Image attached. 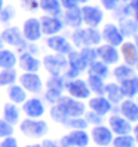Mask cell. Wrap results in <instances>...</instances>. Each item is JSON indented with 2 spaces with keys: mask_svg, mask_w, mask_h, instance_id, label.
<instances>
[{
  "mask_svg": "<svg viewBox=\"0 0 138 147\" xmlns=\"http://www.w3.org/2000/svg\"><path fill=\"white\" fill-rule=\"evenodd\" d=\"M18 63V57L12 49H0V70L2 68H15Z\"/></svg>",
  "mask_w": 138,
  "mask_h": 147,
  "instance_id": "obj_30",
  "label": "cell"
},
{
  "mask_svg": "<svg viewBox=\"0 0 138 147\" xmlns=\"http://www.w3.org/2000/svg\"><path fill=\"white\" fill-rule=\"evenodd\" d=\"M104 97L111 102V104H119L125 97L122 91H120V85L117 82H110V83H106L104 86Z\"/></svg>",
  "mask_w": 138,
  "mask_h": 147,
  "instance_id": "obj_24",
  "label": "cell"
},
{
  "mask_svg": "<svg viewBox=\"0 0 138 147\" xmlns=\"http://www.w3.org/2000/svg\"><path fill=\"white\" fill-rule=\"evenodd\" d=\"M64 126L70 128V129H86L89 125L85 120L83 116H79V117H68L67 122L64 123Z\"/></svg>",
  "mask_w": 138,
  "mask_h": 147,
  "instance_id": "obj_38",
  "label": "cell"
},
{
  "mask_svg": "<svg viewBox=\"0 0 138 147\" xmlns=\"http://www.w3.org/2000/svg\"><path fill=\"white\" fill-rule=\"evenodd\" d=\"M119 54L123 58L125 64L135 67L138 61V48L135 46V43L131 40H123V43L119 46Z\"/></svg>",
  "mask_w": 138,
  "mask_h": 147,
  "instance_id": "obj_21",
  "label": "cell"
},
{
  "mask_svg": "<svg viewBox=\"0 0 138 147\" xmlns=\"http://www.w3.org/2000/svg\"><path fill=\"white\" fill-rule=\"evenodd\" d=\"M21 5L25 11H30V12H34L36 9H39L37 0H21Z\"/></svg>",
  "mask_w": 138,
  "mask_h": 147,
  "instance_id": "obj_45",
  "label": "cell"
},
{
  "mask_svg": "<svg viewBox=\"0 0 138 147\" xmlns=\"http://www.w3.org/2000/svg\"><path fill=\"white\" fill-rule=\"evenodd\" d=\"M0 34H2L3 43H6V45H9V46H12V48H15L18 52H22V51H25L27 40L24 39L22 33H21V28L11 25V27H6Z\"/></svg>",
  "mask_w": 138,
  "mask_h": 147,
  "instance_id": "obj_7",
  "label": "cell"
},
{
  "mask_svg": "<svg viewBox=\"0 0 138 147\" xmlns=\"http://www.w3.org/2000/svg\"><path fill=\"white\" fill-rule=\"evenodd\" d=\"M63 22L64 25H67V27H70V28H79L82 27V12H80V6H77V7H73V9H67L63 15Z\"/></svg>",
  "mask_w": 138,
  "mask_h": 147,
  "instance_id": "obj_22",
  "label": "cell"
},
{
  "mask_svg": "<svg viewBox=\"0 0 138 147\" xmlns=\"http://www.w3.org/2000/svg\"><path fill=\"white\" fill-rule=\"evenodd\" d=\"M3 45H5V43H3V39H2V34H0V49L3 48Z\"/></svg>",
  "mask_w": 138,
  "mask_h": 147,
  "instance_id": "obj_54",
  "label": "cell"
},
{
  "mask_svg": "<svg viewBox=\"0 0 138 147\" xmlns=\"http://www.w3.org/2000/svg\"><path fill=\"white\" fill-rule=\"evenodd\" d=\"M20 68L22 71H27V73H39L40 67H42V61L39 58H36L33 54L27 52V51H22L20 52V57H18V63Z\"/></svg>",
  "mask_w": 138,
  "mask_h": 147,
  "instance_id": "obj_19",
  "label": "cell"
},
{
  "mask_svg": "<svg viewBox=\"0 0 138 147\" xmlns=\"http://www.w3.org/2000/svg\"><path fill=\"white\" fill-rule=\"evenodd\" d=\"M85 120L88 122V125L91 126H95V125H102L104 123V116H100L97 113H94V111H85V115H83Z\"/></svg>",
  "mask_w": 138,
  "mask_h": 147,
  "instance_id": "obj_40",
  "label": "cell"
},
{
  "mask_svg": "<svg viewBox=\"0 0 138 147\" xmlns=\"http://www.w3.org/2000/svg\"><path fill=\"white\" fill-rule=\"evenodd\" d=\"M40 28H42V34L45 36H54V34H59L64 28V22L63 20L57 15H42L40 18Z\"/></svg>",
  "mask_w": 138,
  "mask_h": 147,
  "instance_id": "obj_9",
  "label": "cell"
},
{
  "mask_svg": "<svg viewBox=\"0 0 138 147\" xmlns=\"http://www.w3.org/2000/svg\"><path fill=\"white\" fill-rule=\"evenodd\" d=\"M76 2H77V5H86L89 0H76Z\"/></svg>",
  "mask_w": 138,
  "mask_h": 147,
  "instance_id": "obj_53",
  "label": "cell"
},
{
  "mask_svg": "<svg viewBox=\"0 0 138 147\" xmlns=\"http://www.w3.org/2000/svg\"><path fill=\"white\" fill-rule=\"evenodd\" d=\"M59 5H61V9H64V11L73 9V7H77V6H79L76 0H59Z\"/></svg>",
  "mask_w": 138,
  "mask_h": 147,
  "instance_id": "obj_46",
  "label": "cell"
},
{
  "mask_svg": "<svg viewBox=\"0 0 138 147\" xmlns=\"http://www.w3.org/2000/svg\"><path fill=\"white\" fill-rule=\"evenodd\" d=\"M128 5H129V7L132 9V12L138 11V0H129Z\"/></svg>",
  "mask_w": 138,
  "mask_h": 147,
  "instance_id": "obj_48",
  "label": "cell"
},
{
  "mask_svg": "<svg viewBox=\"0 0 138 147\" xmlns=\"http://www.w3.org/2000/svg\"><path fill=\"white\" fill-rule=\"evenodd\" d=\"M102 43L101 39V31L94 27H86V28H74L71 33V45L74 48H83V46H98Z\"/></svg>",
  "mask_w": 138,
  "mask_h": 147,
  "instance_id": "obj_1",
  "label": "cell"
},
{
  "mask_svg": "<svg viewBox=\"0 0 138 147\" xmlns=\"http://www.w3.org/2000/svg\"><path fill=\"white\" fill-rule=\"evenodd\" d=\"M13 132H15L13 125H11L9 122H6L3 117H0V138L13 135Z\"/></svg>",
  "mask_w": 138,
  "mask_h": 147,
  "instance_id": "obj_42",
  "label": "cell"
},
{
  "mask_svg": "<svg viewBox=\"0 0 138 147\" xmlns=\"http://www.w3.org/2000/svg\"><path fill=\"white\" fill-rule=\"evenodd\" d=\"M100 3H101V6H102V9L113 12L116 7L120 5V0H100Z\"/></svg>",
  "mask_w": 138,
  "mask_h": 147,
  "instance_id": "obj_43",
  "label": "cell"
},
{
  "mask_svg": "<svg viewBox=\"0 0 138 147\" xmlns=\"http://www.w3.org/2000/svg\"><path fill=\"white\" fill-rule=\"evenodd\" d=\"M49 116H50V119H52L54 122L63 125V126H64V123L67 122V119H68V117L64 115V111L59 109L57 104H52V107H50V111H49Z\"/></svg>",
  "mask_w": 138,
  "mask_h": 147,
  "instance_id": "obj_37",
  "label": "cell"
},
{
  "mask_svg": "<svg viewBox=\"0 0 138 147\" xmlns=\"http://www.w3.org/2000/svg\"><path fill=\"white\" fill-rule=\"evenodd\" d=\"M39 3V9H42L45 13L48 15H61V5H59V0H37Z\"/></svg>",
  "mask_w": 138,
  "mask_h": 147,
  "instance_id": "obj_31",
  "label": "cell"
},
{
  "mask_svg": "<svg viewBox=\"0 0 138 147\" xmlns=\"http://www.w3.org/2000/svg\"><path fill=\"white\" fill-rule=\"evenodd\" d=\"M16 16V9L13 5H5L0 11V24H9Z\"/></svg>",
  "mask_w": 138,
  "mask_h": 147,
  "instance_id": "obj_36",
  "label": "cell"
},
{
  "mask_svg": "<svg viewBox=\"0 0 138 147\" xmlns=\"http://www.w3.org/2000/svg\"><path fill=\"white\" fill-rule=\"evenodd\" d=\"M42 65L45 67V70L49 74L57 76V74H63L65 71L68 63H67V57L63 54H48L43 57Z\"/></svg>",
  "mask_w": 138,
  "mask_h": 147,
  "instance_id": "obj_4",
  "label": "cell"
},
{
  "mask_svg": "<svg viewBox=\"0 0 138 147\" xmlns=\"http://www.w3.org/2000/svg\"><path fill=\"white\" fill-rule=\"evenodd\" d=\"M91 140L94 144H97L98 147H108L113 141V137L114 134L111 132V129L108 126H104V125H95L92 129H91Z\"/></svg>",
  "mask_w": 138,
  "mask_h": 147,
  "instance_id": "obj_14",
  "label": "cell"
},
{
  "mask_svg": "<svg viewBox=\"0 0 138 147\" xmlns=\"http://www.w3.org/2000/svg\"><path fill=\"white\" fill-rule=\"evenodd\" d=\"M111 74H113V77L116 79V82H122L125 79H128V77H132L137 74V70L135 67L132 65H128V64H116V67L113 68V71H111Z\"/></svg>",
  "mask_w": 138,
  "mask_h": 147,
  "instance_id": "obj_29",
  "label": "cell"
},
{
  "mask_svg": "<svg viewBox=\"0 0 138 147\" xmlns=\"http://www.w3.org/2000/svg\"><path fill=\"white\" fill-rule=\"evenodd\" d=\"M111 146L113 147H135L137 144L132 134H123V135H114Z\"/></svg>",
  "mask_w": 138,
  "mask_h": 147,
  "instance_id": "obj_35",
  "label": "cell"
},
{
  "mask_svg": "<svg viewBox=\"0 0 138 147\" xmlns=\"http://www.w3.org/2000/svg\"><path fill=\"white\" fill-rule=\"evenodd\" d=\"M0 147H20V143L13 135H9V137H5L0 141Z\"/></svg>",
  "mask_w": 138,
  "mask_h": 147,
  "instance_id": "obj_44",
  "label": "cell"
},
{
  "mask_svg": "<svg viewBox=\"0 0 138 147\" xmlns=\"http://www.w3.org/2000/svg\"><path fill=\"white\" fill-rule=\"evenodd\" d=\"M79 52L80 55L83 57V59L86 63H92V61H95L97 59V51H95V46H83L79 49Z\"/></svg>",
  "mask_w": 138,
  "mask_h": 147,
  "instance_id": "obj_39",
  "label": "cell"
},
{
  "mask_svg": "<svg viewBox=\"0 0 138 147\" xmlns=\"http://www.w3.org/2000/svg\"><path fill=\"white\" fill-rule=\"evenodd\" d=\"M3 6H5V0H0V11L3 9Z\"/></svg>",
  "mask_w": 138,
  "mask_h": 147,
  "instance_id": "obj_55",
  "label": "cell"
},
{
  "mask_svg": "<svg viewBox=\"0 0 138 147\" xmlns=\"http://www.w3.org/2000/svg\"><path fill=\"white\" fill-rule=\"evenodd\" d=\"M7 98L13 104H22V102L27 100V91H25L21 85H9L7 86Z\"/></svg>",
  "mask_w": 138,
  "mask_h": 147,
  "instance_id": "obj_27",
  "label": "cell"
},
{
  "mask_svg": "<svg viewBox=\"0 0 138 147\" xmlns=\"http://www.w3.org/2000/svg\"><path fill=\"white\" fill-rule=\"evenodd\" d=\"M18 80H20V85L30 94H40L43 91V86H45L39 73L24 71L21 76H18Z\"/></svg>",
  "mask_w": 138,
  "mask_h": 147,
  "instance_id": "obj_11",
  "label": "cell"
},
{
  "mask_svg": "<svg viewBox=\"0 0 138 147\" xmlns=\"http://www.w3.org/2000/svg\"><path fill=\"white\" fill-rule=\"evenodd\" d=\"M132 37H134V43H135V46L138 48V33H137V34H134Z\"/></svg>",
  "mask_w": 138,
  "mask_h": 147,
  "instance_id": "obj_51",
  "label": "cell"
},
{
  "mask_svg": "<svg viewBox=\"0 0 138 147\" xmlns=\"http://www.w3.org/2000/svg\"><path fill=\"white\" fill-rule=\"evenodd\" d=\"M86 83H88V86H89V89H91L92 94H95V95H104V86H106L104 79H101V77H98V76L88 74Z\"/></svg>",
  "mask_w": 138,
  "mask_h": 147,
  "instance_id": "obj_33",
  "label": "cell"
},
{
  "mask_svg": "<svg viewBox=\"0 0 138 147\" xmlns=\"http://www.w3.org/2000/svg\"><path fill=\"white\" fill-rule=\"evenodd\" d=\"M67 63H68V67L73 68V70H77L79 73L82 71H86V68H88V63L83 59V57L80 55L79 51H70L67 55Z\"/></svg>",
  "mask_w": 138,
  "mask_h": 147,
  "instance_id": "obj_26",
  "label": "cell"
},
{
  "mask_svg": "<svg viewBox=\"0 0 138 147\" xmlns=\"http://www.w3.org/2000/svg\"><path fill=\"white\" fill-rule=\"evenodd\" d=\"M101 39H102V42H104V43H108V45H111V46L119 48L123 43L125 36L120 33L117 24L107 22L104 27H102V30H101Z\"/></svg>",
  "mask_w": 138,
  "mask_h": 147,
  "instance_id": "obj_13",
  "label": "cell"
},
{
  "mask_svg": "<svg viewBox=\"0 0 138 147\" xmlns=\"http://www.w3.org/2000/svg\"><path fill=\"white\" fill-rule=\"evenodd\" d=\"M80 12H82V21L86 27L98 28L102 24V21H104V11L98 6L86 3L80 7Z\"/></svg>",
  "mask_w": 138,
  "mask_h": 147,
  "instance_id": "obj_5",
  "label": "cell"
},
{
  "mask_svg": "<svg viewBox=\"0 0 138 147\" xmlns=\"http://www.w3.org/2000/svg\"><path fill=\"white\" fill-rule=\"evenodd\" d=\"M117 27H119L120 33H122L125 37H132L134 34L138 33V27L135 25V22H134V20L131 18V16L119 20V25H117Z\"/></svg>",
  "mask_w": 138,
  "mask_h": 147,
  "instance_id": "obj_32",
  "label": "cell"
},
{
  "mask_svg": "<svg viewBox=\"0 0 138 147\" xmlns=\"http://www.w3.org/2000/svg\"><path fill=\"white\" fill-rule=\"evenodd\" d=\"M46 46L54 51L55 54H63L67 55L70 51H73V45L71 42L67 37L61 36V34H54V36H48L46 39Z\"/></svg>",
  "mask_w": 138,
  "mask_h": 147,
  "instance_id": "obj_16",
  "label": "cell"
},
{
  "mask_svg": "<svg viewBox=\"0 0 138 147\" xmlns=\"http://www.w3.org/2000/svg\"><path fill=\"white\" fill-rule=\"evenodd\" d=\"M132 135H134V138H135V144H138V122L132 126V132H131Z\"/></svg>",
  "mask_w": 138,
  "mask_h": 147,
  "instance_id": "obj_49",
  "label": "cell"
},
{
  "mask_svg": "<svg viewBox=\"0 0 138 147\" xmlns=\"http://www.w3.org/2000/svg\"><path fill=\"white\" fill-rule=\"evenodd\" d=\"M117 83L120 85V91H122L125 98H135L138 95V74L128 77V79Z\"/></svg>",
  "mask_w": 138,
  "mask_h": 147,
  "instance_id": "obj_23",
  "label": "cell"
},
{
  "mask_svg": "<svg viewBox=\"0 0 138 147\" xmlns=\"http://www.w3.org/2000/svg\"><path fill=\"white\" fill-rule=\"evenodd\" d=\"M25 147H42V144L40 143H34V144H27Z\"/></svg>",
  "mask_w": 138,
  "mask_h": 147,
  "instance_id": "obj_52",
  "label": "cell"
},
{
  "mask_svg": "<svg viewBox=\"0 0 138 147\" xmlns=\"http://www.w3.org/2000/svg\"><path fill=\"white\" fill-rule=\"evenodd\" d=\"M86 71L88 74H92V76H98L101 79H107L108 74H110V68L106 63H102L101 59H95V61H92L88 64V68H86Z\"/></svg>",
  "mask_w": 138,
  "mask_h": 147,
  "instance_id": "obj_28",
  "label": "cell"
},
{
  "mask_svg": "<svg viewBox=\"0 0 138 147\" xmlns=\"http://www.w3.org/2000/svg\"><path fill=\"white\" fill-rule=\"evenodd\" d=\"M40 144H42V147H67L63 143L55 141V140H48V138H45V140H43Z\"/></svg>",
  "mask_w": 138,
  "mask_h": 147,
  "instance_id": "obj_47",
  "label": "cell"
},
{
  "mask_svg": "<svg viewBox=\"0 0 138 147\" xmlns=\"http://www.w3.org/2000/svg\"><path fill=\"white\" fill-rule=\"evenodd\" d=\"M64 91H67V95L76 98V100H88L91 97V89L86 80L83 79H70V80H65V86H64Z\"/></svg>",
  "mask_w": 138,
  "mask_h": 147,
  "instance_id": "obj_6",
  "label": "cell"
},
{
  "mask_svg": "<svg viewBox=\"0 0 138 147\" xmlns=\"http://www.w3.org/2000/svg\"><path fill=\"white\" fill-rule=\"evenodd\" d=\"M18 80V73L15 68H2L0 70V86H9Z\"/></svg>",
  "mask_w": 138,
  "mask_h": 147,
  "instance_id": "obj_34",
  "label": "cell"
},
{
  "mask_svg": "<svg viewBox=\"0 0 138 147\" xmlns=\"http://www.w3.org/2000/svg\"><path fill=\"white\" fill-rule=\"evenodd\" d=\"M20 131L22 135L31 140H40L45 138L49 132L48 123L40 119H33V117H25L24 120H20Z\"/></svg>",
  "mask_w": 138,
  "mask_h": 147,
  "instance_id": "obj_2",
  "label": "cell"
},
{
  "mask_svg": "<svg viewBox=\"0 0 138 147\" xmlns=\"http://www.w3.org/2000/svg\"><path fill=\"white\" fill-rule=\"evenodd\" d=\"M21 110L24 111V115L27 117H33V119H40L45 115V104L43 101L39 98V97H31V98H27L22 104H21Z\"/></svg>",
  "mask_w": 138,
  "mask_h": 147,
  "instance_id": "obj_15",
  "label": "cell"
},
{
  "mask_svg": "<svg viewBox=\"0 0 138 147\" xmlns=\"http://www.w3.org/2000/svg\"><path fill=\"white\" fill-rule=\"evenodd\" d=\"M132 126H134V123H131L122 115H111L108 117V128L111 129V132H113L114 135L131 134Z\"/></svg>",
  "mask_w": 138,
  "mask_h": 147,
  "instance_id": "obj_18",
  "label": "cell"
},
{
  "mask_svg": "<svg viewBox=\"0 0 138 147\" xmlns=\"http://www.w3.org/2000/svg\"><path fill=\"white\" fill-rule=\"evenodd\" d=\"M135 70H137V73H138V61H137V64H135Z\"/></svg>",
  "mask_w": 138,
  "mask_h": 147,
  "instance_id": "obj_56",
  "label": "cell"
},
{
  "mask_svg": "<svg viewBox=\"0 0 138 147\" xmlns=\"http://www.w3.org/2000/svg\"><path fill=\"white\" fill-rule=\"evenodd\" d=\"M3 119L6 122H9L11 125H16L21 120V109L18 107V104L13 102H6L3 106Z\"/></svg>",
  "mask_w": 138,
  "mask_h": 147,
  "instance_id": "obj_25",
  "label": "cell"
},
{
  "mask_svg": "<svg viewBox=\"0 0 138 147\" xmlns=\"http://www.w3.org/2000/svg\"><path fill=\"white\" fill-rule=\"evenodd\" d=\"M135 98H137V100H135V101H137V102H138V95H137V97H135Z\"/></svg>",
  "mask_w": 138,
  "mask_h": 147,
  "instance_id": "obj_58",
  "label": "cell"
},
{
  "mask_svg": "<svg viewBox=\"0 0 138 147\" xmlns=\"http://www.w3.org/2000/svg\"><path fill=\"white\" fill-rule=\"evenodd\" d=\"M55 104L64 111L67 117H79L83 116L86 111V104L82 100H76L70 95H61Z\"/></svg>",
  "mask_w": 138,
  "mask_h": 147,
  "instance_id": "obj_3",
  "label": "cell"
},
{
  "mask_svg": "<svg viewBox=\"0 0 138 147\" xmlns=\"http://www.w3.org/2000/svg\"><path fill=\"white\" fill-rule=\"evenodd\" d=\"M117 106H119V115H122L131 123L138 122V102L134 98H123Z\"/></svg>",
  "mask_w": 138,
  "mask_h": 147,
  "instance_id": "obj_20",
  "label": "cell"
},
{
  "mask_svg": "<svg viewBox=\"0 0 138 147\" xmlns=\"http://www.w3.org/2000/svg\"><path fill=\"white\" fill-rule=\"evenodd\" d=\"M113 12H114V18H116L117 21H119V20H122V18H128V16H131V15H132V9L129 7L128 3H125V5H122V6L119 5Z\"/></svg>",
  "mask_w": 138,
  "mask_h": 147,
  "instance_id": "obj_41",
  "label": "cell"
},
{
  "mask_svg": "<svg viewBox=\"0 0 138 147\" xmlns=\"http://www.w3.org/2000/svg\"><path fill=\"white\" fill-rule=\"evenodd\" d=\"M21 33H22L24 39L27 42H33V43L39 42L42 39V36H43L39 18H36V16H30V18H27L22 22Z\"/></svg>",
  "mask_w": 138,
  "mask_h": 147,
  "instance_id": "obj_10",
  "label": "cell"
},
{
  "mask_svg": "<svg viewBox=\"0 0 138 147\" xmlns=\"http://www.w3.org/2000/svg\"><path fill=\"white\" fill-rule=\"evenodd\" d=\"M59 143L67 147H88L91 143V137L86 129H71L68 134L61 137Z\"/></svg>",
  "mask_w": 138,
  "mask_h": 147,
  "instance_id": "obj_8",
  "label": "cell"
},
{
  "mask_svg": "<svg viewBox=\"0 0 138 147\" xmlns=\"http://www.w3.org/2000/svg\"><path fill=\"white\" fill-rule=\"evenodd\" d=\"M95 51L97 58L106 63L107 65H116L120 61V54L116 46H111L108 43H100L98 46H95Z\"/></svg>",
  "mask_w": 138,
  "mask_h": 147,
  "instance_id": "obj_12",
  "label": "cell"
},
{
  "mask_svg": "<svg viewBox=\"0 0 138 147\" xmlns=\"http://www.w3.org/2000/svg\"><path fill=\"white\" fill-rule=\"evenodd\" d=\"M120 2H122V3H128V2H129V0H120Z\"/></svg>",
  "mask_w": 138,
  "mask_h": 147,
  "instance_id": "obj_57",
  "label": "cell"
},
{
  "mask_svg": "<svg viewBox=\"0 0 138 147\" xmlns=\"http://www.w3.org/2000/svg\"><path fill=\"white\" fill-rule=\"evenodd\" d=\"M88 107L91 111L97 113L100 116H106L110 115L113 110V104L104 97V95H95V97H89L88 98Z\"/></svg>",
  "mask_w": 138,
  "mask_h": 147,
  "instance_id": "obj_17",
  "label": "cell"
},
{
  "mask_svg": "<svg viewBox=\"0 0 138 147\" xmlns=\"http://www.w3.org/2000/svg\"><path fill=\"white\" fill-rule=\"evenodd\" d=\"M132 20H134V22H135V25L138 27V11H135V12H132Z\"/></svg>",
  "mask_w": 138,
  "mask_h": 147,
  "instance_id": "obj_50",
  "label": "cell"
}]
</instances>
